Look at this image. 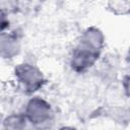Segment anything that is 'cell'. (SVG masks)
Masks as SVG:
<instances>
[{
	"instance_id": "6da1fadb",
	"label": "cell",
	"mask_w": 130,
	"mask_h": 130,
	"mask_svg": "<svg viewBox=\"0 0 130 130\" xmlns=\"http://www.w3.org/2000/svg\"><path fill=\"white\" fill-rule=\"evenodd\" d=\"M13 74L18 88L27 95L36 93L47 83L42 70L30 63L17 64L14 67Z\"/></svg>"
},
{
	"instance_id": "7a4b0ae2",
	"label": "cell",
	"mask_w": 130,
	"mask_h": 130,
	"mask_svg": "<svg viewBox=\"0 0 130 130\" xmlns=\"http://www.w3.org/2000/svg\"><path fill=\"white\" fill-rule=\"evenodd\" d=\"M24 115L29 125L34 127H43L54 119V111L51 104L43 98L32 96L29 99L24 108Z\"/></svg>"
},
{
	"instance_id": "3957f363",
	"label": "cell",
	"mask_w": 130,
	"mask_h": 130,
	"mask_svg": "<svg viewBox=\"0 0 130 130\" xmlns=\"http://www.w3.org/2000/svg\"><path fill=\"white\" fill-rule=\"evenodd\" d=\"M100 56L101 53L99 52H94L87 48L76 45L69 58L70 68L76 73H85L95 65L100 59Z\"/></svg>"
},
{
	"instance_id": "277c9868",
	"label": "cell",
	"mask_w": 130,
	"mask_h": 130,
	"mask_svg": "<svg viewBox=\"0 0 130 130\" xmlns=\"http://www.w3.org/2000/svg\"><path fill=\"white\" fill-rule=\"evenodd\" d=\"M106 44V38L102 29L96 26L86 27L80 35L77 45L92 50L94 52L102 53Z\"/></svg>"
},
{
	"instance_id": "5b68a950",
	"label": "cell",
	"mask_w": 130,
	"mask_h": 130,
	"mask_svg": "<svg viewBox=\"0 0 130 130\" xmlns=\"http://www.w3.org/2000/svg\"><path fill=\"white\" fill-rule=\"evenodd\" d=\"M21 50V41L17 34L2 31L0 38V54L3 59H12L16 57Z\"/></svg>"
},
{
	"instance_id": "8992f818",
	"label": "cell",
	"mask_w": 130,
	"mask_h": 130,
	"mask_svg": "<svg viewBox=\"0 0 130 130\" xmlns=\"http://www.w3.org/2000/svg\"><path fill=\"white\" fill-rule=\"evenodd\" d=\"M29 122L25 117L24 113H13L7 115L2 121V128L3 129H24L28 126Z\"/></svg>"
},
{
	"instance_id": "52a82bcc",
	"label": "cell",
	"mask_w": 130,
	"mask_h": 130,
	"mask_svg": "<svg viewBox=\"0 0 130 130\" xmlns=\"http://www.w3.org/2000/svg\"><path fill=\"white\" fill-rule=\"evenodd\" d=\"M106 116L120 125L130 123V109L128 108L112 107L106 111Z\"/></svg>"
},
{
	"instance_id": "ba28073f",
	"label": "cell",
	"mask_w": 130,
	"mask_h": 130,
	"mask_svg": "<svg viewBox=\"0 0 130 130\" xmlns=\"http://www.w3.org/2000/svg\"><path fill=\"white\" fill-rule=\"evenodd\" d=\"M106 9L116 16L130 14V0H108Z\"/></svg>"
},
{
	"instance_id": "9c48e42d",
	"label": "cell",
	"mask_w": 130,
	"mask_h": 130,
	"mask_svg": "<svg viewBox=\"0 0 130 130\" xmlns=\"http://www.w3.org/2000/svg\"><path fill=\"white\" fill-rule=\"evenodd\" d=\"M122 89L125 96L130 99V74H127L126 76H124L122 80Z\"/></svg>"
},
{
	"instance_id": "30bf717a",
	"label": "cell",
	"mask_w": 130,
	"mask_h": 130,
	"mask_svg": "<svg viewBox=\"0 0 130 130\" xmlns=\"http://www.w3.org/2000/svg\"><path fill=\"white\" fill-rule=\"evenodd\" d=\"M126 62L130 66V47H129V49L127 51V54H126Z\"/></svg>"
}]
</instances>
